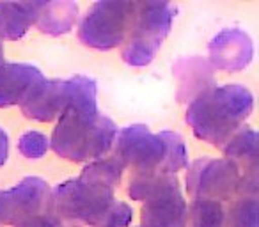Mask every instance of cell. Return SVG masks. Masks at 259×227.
<instances>
[{
    "mask_svg": "<svg viewBox=\"0 0 259 227\" xmlns=\"http://www.w3.org/2000/svg\"><path fill=\"white\" fill-rule=\"evenodd\" d=\"M78 18V6L69 0L41 2L36 25L48 36H64L75 27Z\"/></svg>",
    "mask_w": 259,
    "mask_h": 227,
    "instance_id": "5bb4252c",
    "label": "cell"
},
{
    "mask_svg": "<svg viewBox=\"0 0 259 227\" xmlns=\"http://www.w3.org/2000/svg\"><path fill=\"white\" fill-rule=\"evenodd\" d=\"M121 176V165L110 156L91 162L78 179L52 190L50 213L66 227H128L134 209L114 195Z\"/></svg>",
    "mask_w": 259,
    "mask_h": 227,
    "instance_id": "6da1fadb",
    "label": "cell"
},
{
    "mask_svg": "<svg viewBox=\"0 0 259 227\" xmlns=\"http://www.w3.org/2000/svg\"><path fill=\"white\" fill-rule=\"evenodd\" d=\"M254 110V96L240 83L211 85L190 100L187 123L195 137L222 149L229 139L243 128Z\"/></svg>",
    "mask_w": 259,
    "mask_h": 227,
    "instance_id": "3957f363",
    "label": "cell"
},
{
    "mask_svg": "<svg viewBox=\"0 0 259 227\" xmlns=\"http://www.w3.org/2000/svg\"><path fill=\"white\" fill-rule=\"evenodd\" d=\"M187 223L188 227H226V211L220 202L194 199Z\"/></svg>",
    "mask_w": 259,
    "mask_h": 227,
    "instance_id": "e0dca14e",
    "label": "cell"
},
{
    "mask_svg": "<svg viewBox=\"0 0 259 227\" xmlns=\"http://www.w3.org/2000/svg\"><path fill=\"white\" fill-rule=\"evenodd\" d=\"M9 156V137L4 128H0V167L8 162Z\"/></svg>",
    "mask_w": 259,
    "mask_h": 227,
    "instance_id": "44dd1931",
    "label": "cell"
},
{
    "mask_svg": "<svg viewBox=\"0 0 259 227\" xmlns=\"http://www.w3.org/2000/svg\"><path fill=\"white\" fill-rule=\"evenodd\" d=\"M139 227H141V225H139Z\"/></svg>",
    "mask_w": 259,
    "mask_h": 227,
    "instance_id": "cb8c5ba5",
    "label": "cell"
},
{
    "mask_svg": "<svg viewBox=\"0 0 259 227\" xmlns=\"http://www.w3.org/2000/svg\"><path fill=\"white\" fill-rule=\"evenodd\" d=\"M240 179V169L233 162L202 156L188 169L187 190L194 199L222 202L236 194Z\"/></svg>",
    "mask_w": 259,
    "mask_h": 227,
    "instance_id": "ba28073f",
    "label": "cell"
},
{
    "mask_svg": "<svg viewBox=\"0 0 259 227\" xmlns=\"http://www.w3.org/2000/svg\"><path fill=\"white\" fill-rule=\"evenodd\" d=\"M0 195H2V192H0ZM0 225H2V209H0Z\"/></svg>",
    "mask_w": 259,
    "mask_h": 227,
    "instance_id": "603a6c76",
    "label": "cell"
},
{
    "mask_svg": "<svg viewBox=\"0 0 259 227\" xmlns=\"http://www.w3.org/2000/svg\"><path fill=\"white\" fill-rule=\"evenodd\" d=\"M43 78V73L36 66L6 62L0 68V108L22 105Z\"/></svg>",
    "mask_w": 259,
    "mask_h": 227,
    "instance_id": "7c38bea8",
    "label": "cell"
},
{
    "mask_svg": "<svg viewBox=\"0 0 259 227\" xmlns=\"http://www.w3.org/2000/svg\"><path fill=\"white\" fill-rule=\"evenodd\" d=\"M41 2H0V41H16L37 20Z\"/></svg>",
    "mask_w": 259,
    "mask_h": 227,
    "instance_id": "4fadbf2b",
    "label": "cell"
},
{
    "mask_svg": "<svg viewBox=\"0 0 259 227\" xmlns=\"http://www.w3.org/2000/svg\"><path fill=\"white\" fill-rule=\"evenodd\" d=\"M128 194L144 202L141 227H187L188 208L176 174H135Z\"/></svg>",
    "mask_w": 259,
    "mask_h": 227,
    "instance_id": "277c9868",
    "label": "cell"
},
{
    "mask_svg": "<svg viewBox=\"0 0 259 227\" xmlns=\"http://www.w3.org/2000/svg\"><path fill=\"white\" fill-rule=\"evenodd\" d=\"M69 100L68 80H47L43 78L25 98L22 107L27 119L50 123L61 117Z\"/></svg>",
    "mask_w": 259,
    "mask_h": 227,
    "instance_id": "8fae6325",
    "label": "cell"
},
{
    "mask_svg": "<svg viewBox=\"0 0 259 227\" xmlns=\"http://www.w3.org/2000/svg\"><path fill=\"white\" fill-rule=\"evenodd\" d=\"M110 158L122 170L132 167L137 174L160 172L163 142L146 124H132L117 131Z\"/></svg>",
    "mask_w": 259,
    "mask_h": 227,
    "instance_id": "52a82bcc",
    "label": "cell"
},
{
    "mask_svg": "<svg viewBox=\"0 0 259 227\" xmlns=\"http://www.w3.org/2000/svg\"><path fill=\"white\" fill-rule=\"evenodd\" d=\"M209 61L222 71H241L248 68L254 57L250 36L240 29H226L209 41Z\"/></svg>",
    "mask_w": 259,
    "mask_h": 227,
    "instance_id": "30bf717a",
    "label": "cell"
},
{
    "mask_svg": "<svg viewBox=\"0 0 259 227\" xmlns=\"http://www.w3.org/2000/svg\"><path fill=\"white\" fill-rule=\"evenodd\" d=\"M48 148H50V141L41 131L30 130L23 133L18 141V149L25 158H41L47 155Z\"/></svg>",
    "mask_w": 259,
    "mask_h": 227,
    "instance_id": "d6986e66",
    "label": "cell"
},
{
    "mask_svg": "<svg viewBox=\"0 0 259 227\" xmlns=\"http://www.w3.org/2000/svg\"><path fill=\"white\" fill-rule=\"evenodd\" d=\"M68 83L69 100L52 133V149L71 162L105 158L114 148L117 126L98 110L96 80L75 75Z\"/></svg>",
    "mask_w": 259,
    "mask_h": 227,
    "instance_id": "7a4b0ae2",
    "label": "cell"
},
{
    "mask_svg": "<svg viewBox=\"0 0 259 227\" xmlns=\"http://www.w3.org/2000/svg\"><path fill=\"white\" fill-rule=\"evenodd\" d=\"M22 227H66L62 222H59L50 211L48 213H43V215L36 216V218L29 220L27 223H23Z\"/></svg>",
    "mask_w": 259,
    "mask_h": 227,
    "instance_id": "ffe728a7",
    "label": "cell"
},
{
    "mask_svg": "<svg viewBox=\"0 0 259 227\" xmlns=\"http://www.w3.org/2000/svg\"><path fill=\"white\" fill-rule=\"evenodd\" d=\"M158 137L163 142V160L160 172L176 174L188 169V151L181 135H178L176 131H160Z\"/></svg>",
    "mask_w": 259,
    "mask_h": 227,
    "instance_id": "2e32d148",
    "label": "cell"
},
{
    "mask_svg": "<svg viewBox=\"0 0 259 227\" xmlns=\"http://www.w3.org/2000/svg\"><path fill=\"white\" fill-rule=\"evenodd\" d=\"M137 15L135 0H101L91 6L78 29L85 47L107 52L124 44Z\"/></svg>",
    "mask_w": 259,
    "mask_h": 227,
    "instance_id": "8992f818",
    "label": "cell"
},
{
    "mask_svg": "<svg viewBox=\"0 0 259 227\" xmlns=\"http://www.w3.org/2000/svg\"><path fill=\"white\" fill-rule=\"evenodd\" d=\"M257 144H259L257 133L250 126H243L229 139V142L224 146L222 151L226 155V160L233 162L238 169L243 167L245 174L257 172V160H259Z\"/></svg>",
    "mask_w": 259,
    "mask_h": 227,
    "instance_id": "9a60e30c",
    "label": "cell"
},
{
    "mask_svg": "<svg viewBox=\"0 0 259 227\" xmlns=\"http://www.w3.org/2000/svg\"><path fill=\"white\" fill-rule=\"evenodd\" d=\"M50 199L52 188L47 181L36 176L25 177L0 195L2 223L22 227L29 220L50 211Z\"/></svg>",
    "mask_w": 259,
    "mask_h": 227,
    "instance_id": "9c48e42d",
    "label": "cell"
},
{
    "mask_svg": "<svg viewBox=\"0 0 259 227\" xmlns=\"http://www.w3.org/2000/svg\"><path fill=\"white\" fill-rule=\"evenodd\" d=\"M226 227H259L257 197H241L226 216Z\"/></svg>",
    "mask_w": 259,
    "mask_h": 227,
    "instance_id": "ac0fdd59",
    "label": "cell"
},
{
    "mask_svg": "<svg viewBox=\"0 0 259 227\" xmlns=\"http://www.w3.org/2000/svg\"><path fill=\"white\" fill-rule=\"evenodd\" d=\"M6 64V59H4V47H2V41H0V68Z\"/></svg>",
    "mask_w": 259,
    "mask_h": 227,
    "instance_id": "7402d4cb",
    "label": "cell"
},
{
    "mask_svg": "<svg viewBox=\"0 0 259 227\" xmlns=\"http://www.w3.org/2000/svg\"><path fill=\"white\" fill-rule=\"evenodd\" d=\"M176 8L169 2H137V15L128 39L122 44V61L135 68L148 66L155 59L163 39L169 36Z\"/></svg>",
    "mask_w": 259,
    "mask_h": 227,
    "instance_id": "5b68a950",
    "label": "cell"
}]
</instances>
